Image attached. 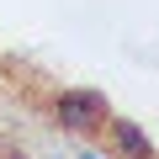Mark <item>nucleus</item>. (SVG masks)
Segmentation results:
<instances>
[{
  "label": "nucleus",
  "instance_id": "nucleus-2",
  "mask_svg": "<svg viewBox=\"0 0 159 159\" xmlns=\"http://www.w3.org/2000/svg\"><path fill=\"white\" fill-rule=\"evenodd\" d=\"M106 143L122 154V159H154V143H148V133L138 127V122H127V117H106Z\"/></svg>",
  "mask_w": 159,
  "mask_h": 159
},
{
  "label": "nucleus",
  "instance_id": "nucleus-1",
  "mask_svg": "<svg viewBox=\"0 0 159 159\" xmlns=\"http://www.w3.org/2000/svg\"><path fill=\"white\" fill-rule=\"evenodd\" d=\"M53 117H58V127L74 133V138H96V133L106 127L111 106H106V96L90 90V85H69V90L53 96Z\"/></svg>",
  "mask_w": 159,
  "mask_h": 159
},
{
  "label": "nucleus",
  "instance_id": "nucleus-3",
  "mask_svg": "<svg viewBox=\"0 0 159 159\" xmlns=\"http://www.w3.org/2000/svg\"><path fill=\"white\" fill-rule=\"evenodd\" d=\"M85 159H96V154H85Z\"/></svg>",
  "mask_w": 159,
  "mask_h": 159
}]
</instances>
